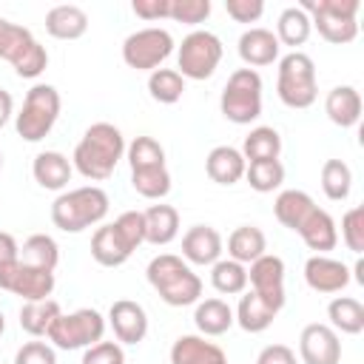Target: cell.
Listing matches in <instances>:
<instances>
[{"mask_svg":"<svg viewBox=\"0 0 364 364\" xmlns=\"http://www.w3.org/2000/svg\"><path fill=\"white\" fill-rule=\"evenodd\" d=\"M122 156H125L122 131L111 122H94L80 136V142L71 154V165H74V171H80V176H85L91 182H102L117 171Z\"/></svg>","mask_w":364,"mask_h":364,"instance_id":"6da1fadb","label":"cell"},{"mask_svg":"<svg viewBox=\"0 0 364 364\" xmlns=\"http://www.w3.org/2000/svg\"><path fill=\"white\" fill-rule=\"evenodd\" d=\"M148 284L159 293V299L171 307H188L196 304L202 296V279L193 273V267L173 253H159L145 267Z\"/></svg>","mask_w":364,"mask_h":364,"instance_id":"7a4b0ae2","label":"cell"},{"mask_svg":"<svg viewBox=\"0 0 364 364\" xmlns=\"http://www.w3.org/2000/svg\"><path fill=\"white\" fill-rule=\"evenodd\" d=\"M108 193L100 185H82L63 191L51 202V222L63 233H82L91 225H100L108 216Z\"/></svg>","mask_w":364,"mask_h":364,"instance_id":"3957f363","label":"cell"},{"mask_svg":"<svg viewBox=\"0 0 364 364\" xmlns=\"http://www.w3.org/2000/svg\"><path fill=\"white\" fill-rule=\"evenodd\" d=\"M0 60L11 63L14 74L23 80H37L48 68L46 46L20 23L0 17Z\"/></svg>","mask_w":364,"mask_h":364,"instance_id":"277c9868","label":"cell"},{"mask_svg":"<svg viewBox=\"0 0 364 364\" xmlns=\"http://www.w3.org/2000/svg\"><path fill=\"white\" fill-rule=\"evenodd\" d=\"M276 94L287 108H310L318 97V82H316V63L304 51H290L279 57V71H276Z\"/></svg>","mask_w":364,"mask_h":364,"instance_id":"5b68a950","label":"cell"},{"mask_svg":"<svg viewBox=\"0 0 364 364\" xmlns=\"http://www.w3.org/2000/svg\"><path fill=\"white\" fill-rule=\"evenodd\" d=\"M60 108H63L60 91L54 85H48V82H34L26 91V100H23L20 114H14L17 136L26 139V142L46 139L51 134L57 117H60Z\"/></svg>","mask_w":364,"mask_h":364,"instance_id":"8992f818","label":"cell"},{"mask_svg":"<svg viewBox=\"0 0 364 364\" xmlns=\"http://www.w3.org/2000/svg\"><path fill=\"white\" fill-rule=\"evenodd\" d=\"M262 74L253 68H236L219 97V111L233 125H250L262 117Z\"/></svg>","mask_w":364,"mask_h":364,"instance_id":"52a82bcc","label":"cell"},{"mask_svg":"<svg viewBox=\"0 0 364 364\" xmlns=\"http://www.w3.org/2000/svg\"><path fill=\"white\" fill-rule=\"evenodd\" d=\"M301 9L310 17V26L333 46H347L358 37L355 14L361 9L358 0H304Z\"/></svg>","mask_w":364,"mask_h":364,"instance_id":"ba28073f","label":"cell"},{"mask_svg":"<svg viewBox=\"0 0 364 364\" xmlns=\"http://www.w3.org/2000/svg\"><path fill=\"white\" fill-rule=\"evenodd\" d=\"M105 316L94 307H80L74 313H60L48 327L46 338L54 350H85L105 336Z\"/></svg>","mask_w":364,"mask_h":364,"instance_id":"9c48e42d","label":"cell"},{"mask_svg":"<svg viewBox=\"0 0 364 364\" xmlns=\"http://www.w3.org/2000/svg\"><path fill=\"white\" fill-rule=\"evenodd\" d=\"M222 40L213 31L193 28L176 48V71L182 74V80H210L222 63Z\"/></svg>","mask_w":364,"mask_h":364,"instance_id":"30bf717a","label":"cell"},{"mask_svg":"<svg viewBox=\"0 0 364 364\" xmlns=\"http://www.w3.org/2000/svg\"><path fill=\"white\" fill-rule=\"evenodd\" d=\"M173 37L168 28L148 26L122 40V60L134 71H156L173 54Z\"/></svg>","mask_w":364,"mask_h":364,"instance_id":"8fae6325","label":"cell"},{"mask_svg":"<svg viewBox=\"0 0 364 364\" xmlns=\"http://www.w3.org/2000/svg\"><path fill=\"white\" fill-rule=\"evenodd\" d=\"M54 270H40L31 267L26 262H11L0 267V290L20 296L23 301H40V299H51L54 293Z\"/></svg>","mask_w":364,"mask_h":364,"instance_id":"7c38bea8","label":"cell"},{"mask_svg":"<svg viewBox=\"0 0 364 364\" xmlns=\"http://www.w3.org/2000/svg\"><path fill=\"white\" fill-rule=\"evenodd\" d=\"M247 284H250V290L259 299H264L279 313L284 307V301H287V296H284V262H282V256L264 253L256 262H250V267H247Z\"/></svg>","mask_w":364,"mask_h":364,"instance_id":"4fadbf2b","label":"cell"},{"mask_svg":"<svg viewBox=\"0 0 364 364\" xmlns=\"http://www.w3.org/2000/svg\"><path fill=\"white\" fill-rule=\"evenodd\" d=\"M301 364H341V338L330 324L313 321L299 336Z\"/></svg>","mask_w":364,"mask_h":364,"instance_id":"5bb4252c","label":"cell"},{"mask_svg":"<svg viewBox=\"0 0 364 364\" xmlns=\"http://www.w3.org/2000/svg\"><path fill=\"white\" fill-rule=\"evenodd\" d=\"M108 324L119 344H139L148 336V313L139 301L117 299L108 307Z\"/></svg>","mask_w":364,"mask_h":364,"instance_id":"9a60e30c","label":"cell"},{"mask_svg":"<svg viewBox=\"0 0 364 364\" xmlns=\"http://www.w3.org/2000/svg\"><path fill=\"white\" fill-rule=\"evenodd\" d=\"M350 267L333 256H321V253H313L307 262H304V282L310 290L316 293H341L347 284H350Z\"/></svg>","mask_w":364,"mask_h":364,"instance_id":"2e32d148","label":"cell"},{"mask_svg":"<svg viewBox=\"0 0 364 364\" xmlns=\"http://www.w3.org/2000/svg\"><path fill=\"white\" fill-rule=\"evenodd\" d=\"M222 250H225L222 233L210 225H193L182 236V259L188 264H202V267L213 264L222 259Z\"/></svg>","mask_w":364,"mask_h":364,"instance_id":"e0dca14e","label":"cell"},{"mask_svg":"<svg viewBox=\"0 0 364 364\" xmlns=\"http://www.w3.org/2000/svg\"><path fill=\"white\" fill-rule=\"evenodd\" d=\"M236 48H239L242 63H245L247 68H253V71L262 68V65H273V63L279 60V51H282L276 34H273L270 28H262V26L242 31Z\"/></svg>","mask_w":364,"mask_h":364,"instance_id":"ac0fdd59","label":"cell"},{"mask_svg":"<svg viewBox=\"0 0 364 364\" xmlns=\"http://www.w3.org/2000/svg\"><path fill=\"white\" fill-rule=\"evenodd\" d=\"M71 173H74V165L60 151H40L31 162V176L46 191H60L63 193L71 182Z\"/></svg>","mask_w":364,"mask_h":364,"instance_id":"d6986e66","label":"cell"},{"mask_svg":"<svg viewBox=\"0 0 364 364\" xmlns=\"http://www.w3.org/2000/svg\"><path fill=\"white\" fill-rule=\"evenodd\" d=\"M131 253H134V247L122 239V233L117 230L114 222L100 225L94 230V236H91V256H94L97 264H102V267H119V264H125L131 259Z\"/></svg>","mask_w":364,"mask_h":364,"instance_id":"ffe728a7","label":"cell"},{"mask_svg":"<svg viewBox=\"0 0 364 364\" xmlns=\"http://www.w3.org/2000/svg\"><path fill=\"white\" fill-rule=\"evenodd\" d=\"M171 364H230L225 350L205 336H179L171 344Z\"/></svg>","mask_w":364,"mask_h":364,"instance_id":"44dd1931","label":"cell"},{"mask_svg":"<svg viewBox=\"0 0 364 364\" xmlns=\"http://www.w3.org/2000/svg\"><path fill=\"white\" fill-rule=\"evenodd\" d=\"M324 114L338 128H353L361 119V94L355 85H336L324 97Z\"/></svg>","mask_w":364,"mask_h":364,"instance_id":"7402d4cb","label":"cell"},{"mask_svg":"<svg viewBox=\"0 0 364 364\" xmlns=\"http://www.w3.org/2000/svg\"><path fill=\"white\" fill-rule=\"evenodd\" d=\"M245 168H247V162H245L242 151L233 145H216L205 156V173L216 185H236L239 179H245Z\"/></svg>","mask_w":364,"mask_h":364,"instance_id":"603a6c76","label":"cell"},{"mask_svg":"<svg viewBox=\"0 0 364 364\" xmlns=\"http://www.w3.org/2000/svg\"><path fill=\"white\" fill-rule=\"evenodd\" d=\"M46 31L54 40H80L88 31V14L82 6L60 3L46 11Z\"/></svg>","mask_w":364,"mask_h":364,"instance_id":"cb8c5ba5","label":"cell"},{"mask_svg":"<svg viewBox=\"0 0 364 364\" xmlns=\"http://www.w3.org/2000/svg\"><path fill=\"white\" fill-rule=\"evenodd\" d=\"M296 233L301 236V242H304L310 250H316V253H321V256H327V250H333V247L338 245V228H336L333 216H330L327 210H321L318 205H316V210L304 219V225H301Z\"/></svg>","mask_w":364,"mask_h":364,"instance_id":"d4e9b609","label":"cell"},{"mask_svg":"<svg viewBox=\"0 0 364 364\" xmlns=\"http://www.w3.org/2000/svg\"><path fill=\"white\" fill-rule=\"evenodd\" d=\"M145 216V242L154 247L171 245L179 236V210L173 205H151Z\"/></svg>","mask_w":364,"mask_h":364,"instance_id":"484cf974","label":"cell"},{"mask_svg":"<svg viewBox=\"0 0 364 364\" xmlns=\"http://www.w3.org/2000/svg\"><path fill=\"white\" fill-rule=\"evenodd\" d=\"M276 316H279V313H276L264 299H259L253 290L239 293V304H236V310H233V318H236V324H239L245 333H264V330L273 324Z\"/></svg>","mask_w":364,"mask_h":364,"instance_id":"4316f807","label":"cell"},{"mask_svg":"<svg viewBox=\"0 0 364 364\" xmlns=\"http://www.w3.org/2000/svg\"><path fill=\"white\" fill-rule=\"evenodd\" d=\"M313 210H316L313 196L304 193V191H296V188L282 191V193L276 196V202H273V213H276V219H279L287 230H293V233L304 225V219H307Z\"/></svg>","mask_w":364,"mask_h":364,"instance_id":"83f0119b","label":"cell"},{"mask_svg":"<svg viewBox=\"0 0 364 364\" xmlns=\"http://www.w3.org/2000/svg\"><path fill=\"white\" fill-rule=\"evenodd\" d=\"M264 253H267V239H264L262 228H256V225H239L228 236V259H233L245 267Z\"/></svg>","mask_w":364,"mask_h":364,"instance_id":"f1b7e54d","label":"cell"},{"mask_svg":"<svg viewBox=\"0 0 364 364\" xmlns=\"http://www.w3.org/2000/svg\"><path fill=\"white\" fill-rule=\"evenodd\" d=\"M193 324L202 336H225L236 318H233V307L222 299H205V301H196V310H193Z\"/></svg>","mask_w":364,"mask_h":364,"instance_id":"f546056e","label":"cell"},{"mask_svg":"<svg viewBox=\"0 0 364 364\" xmlns=\"http://www.w3.org/2000/svg\"><path fill=\"white\" fill-rule=\"evenodd\" d=\"M310 31H313V26H310L307 11L301 6H287L276 20V31L273 34H276L279 46H290L293 51H299V46L307 43Z\"/></svg>","mask_w":364,"mask_h":364,"instance_id":"4dcf8cb0","label":"cell"},{"mask_svg":"<svg viewBox=\"0 0 364 364\" xmlns=\"http://www.w3.org/2000/svg\"><path fill=\"white\" fill-rule=\"evenodd\" d=\"M327 318H330V327L336 333L358 336L364 330V304L353 296H336L327 304Z\"/></svg>","mask_w":364,"mask_h":364,"instance_id":"1f68e13d","label":"cell"},{"mask_svg":"<svg viewBox=\"0 0 364 364\" xmlns=\"http://www.w3.org/2000/svg\"><path fill=\"white\" fill-rule=\"evenodd\" d=\"M279 154H282V136L270 125L250 128V134L242 142L245 162H267V159H279Z\"/></svg>","mask_w":364,"mask_h":364,"instance_id":"d6a6232c","label":"cell"},{"mask_svg":"<svg viewBox=\"0 0 364 364\" xmlns=\"http://www.w3.org/2000/svg\"><path fill=\"white\" fill-rule=\"evenodd\" d=\"M60 313H63V310H60V304H57L54 299L23 301V307H20V327H23L28 336L40 338V336L48 333V327L54 324V318H57Z\"/></svg>","mask_w":364,"mask_h":364,"instance_id":"836d02e7","label":"cell"},{"mask_svg":"<svg viewBox=\"0 0 364 364\" xmlns=\"http://www.w3.org/2000/svg\"><path fill=\"white\" fill-rule=\"evenodd\" d=\"M20 262L40 270H54L60 262V245L48 233H31L20 247Z\"/></svg>","mask_w":364,"mask_h":364,"instance_id":"e575fe53","label":"cell"},{"mask_svg":"<svg viewBox=\"0 0 364 364\" xmlns=\"http://www.w3.org/2000/svg\"><path fill=\"white\" fill-rule=\"evenodd\" d=\"M210 284L222 296H239L247 290V267L233 259H219L210 264Z\"/></svg>","mask_w":364,"mask_h":364,"instance_id":"d590c367","label":"cell"},{"mask_svg":"<svg viewBox=\"0 0 364 364\" xmlns=\"http://www.w3.org/2000/svg\"><path fill=\"white\" fill-rule=\"evenodd\" d=\"M131 188L142 196V199H165L171 193V173L168 165H156V168H142V171H131Z\"/></svg>","mask_w":364,"mask_h":364,"instance_id":"8d00e7d4","label":"cell"},{"mask_svg":"<svg viewBox=\"0 0 364 364\" xmlns=\"http://www.w3.org/2000/svg\"><path fill=\"white\" fill-rule=\"evenodd\" d=\"M321 191L330 202H344L353 191V171L344 159H327L321 165Z\"/></svg>","mask_w":364,"mask_h":364,"instance_id":"74e56055","label":"cell"},{"mask_svg":"<svg viewBox=\"0 0 364 364\" xmlns=\"http://www.w3.org/2000/svg\"><path fill=\"white\" fill-rule=\"evenodd\" d=\"M148 94L162 105H173L185 94V80L176 68H156L148 74Z\"/></svg>","mask_w":364,"mask_h":364,"instance_id":"f35d334b","label":"cell"},{"mask_svg":"<svg viewBox=\"0 0 364 364\" xmlns=\"http://www.w3.org/2000/svg\"><path fill=\"white\" fill-rule=\"evenodd\" d=\"M245 179L256 193H270L276 188H282L284 182V165L279 159H267V162H247L245 168Z\"/></svg>","mask_w":364,"mask_h":364,"instance_id":"ab89813d","label":"cell"},{"mask_svg":"<svg viewBox=\"0 0 364 364\" xmlns=\"http://www.w3.org/2000/svg\"><path fill=\"white\" fill-rule=\"evenodd\" d=\"M125 159L131 171L156 168V165H165V148L154 136H134V142L125 145Z\"/></svg>","mask_w":364,"mask_h":364,"instance_id":"60d3db41","label":"cell"},{"mask_svg":"<svg viewBox=\"0 0 364 364\" xmlns=\"http://www.w3.org/2000/svg\"><path fill=\"white\" fill-rule=\"evenodd\" d=\"M210 17V0H171L168 3V20L199 26Z\"/></svg>","mask_w":364,"mask_h":364,"instance_id":"b9f144b4","label":"cell"},{"mask_svg":"<svg viewBox=\"0 0 364 364\" xmlns=\"http://www.w3.org/2000/svg\"><path fill=\"white\" fill-rule=\"evenodd\" d=\"M341 242L347 245V250H353L355 256L364 250V208L355 205L341 216Z\"/></svg>","mask_w":364,"mask_h":364,"instance_id":"7bdbcfd3","label":"cell"},{"mask_svg":"<svg viewBox=\"0 0 364 364\" xmlns=\"http://www.w3.org/2000/svg\"><path fill=\"white\" fill-rule=\"evenodd\" d=\"M114 225H117V230L122 233V239L134 250L145 242V216H142V210H125V213H119L114 219Z\"/></svg>","mask_w":364,"mask_h":364,"instance_id":"ee69618b","label":"cell"},{"mask_svg":"<svg viewBox=\"0 0 364 364\" xmlns=\"http://www.w3.org/2000/svg\"><path fill=\"white\" fill-rule=\"evenodd\" d=\"M80 364H125V350L119 341H97L85 347Z\"/></svg>","mask_w":364,"mask_h":364,"instance_id":"f6af8a7d","label":"cell"},{"mask_svg":"<svg viewBox=\"0 0 364 364\" xmlns=\"http://www.w3.org/2000/svg\"><path fill=\"white\" fill-rule=\"evenodd\" d=\"M14 364H57V350L48 341H26L14 353Z\"/></svg>","mask_w":364,"mask_h":364,"instance_id":"bcb514c9","label":"cell"},{"mask_svg":"<svg viewBox=\"0 0 364 364\" xmlns=\"http://www.w3.org/2000/svg\"><path fill=\"white\" fill-rule=\"evenodd\" d=\"M225 11L236 23H256L264 14V3L262 0H225Z\"/></svg>","mask_w":364,"mask_h":364,"instance_id":"7dc6e473","label":"cell"},{"mask_svg":"<svg viewBox=\"0 0 364 364\" xmlns=\"http://www.w3.org/2000/svg\"><path fill=\"white\" fill-rule=\"evenodd\" d=\"M168 3L171 0H134L131 9L139 20H148V23H156V20H165L168 17Z\"/></svg>","mask_w":364,"mask_h":364,"instance_id":"c3c4849f","label":"cell"},{"mask_svg":"<svg viewBox=\"0 0 364 364\" xmlns=\"http://www.w3.org/2000/svg\"><path fill=\"white\" fill-rule=\"evenodd\" d=\"M256 364H296V353L287 344H267L256 355Z\"/></svg>","mask_w":364,"mask_h":364,"instance_id":"681fc988","label":"cell"},{"mask_svg":"<svg viewBox=\"0 0 364 364\" xmlns=\"http://www.w3.org/2000/svg\"><path fill=\"white\" fill-rule=\"evenodd\" d=\"M20 259V245L9 230H0V267Z\"/></svg>","mask_w":364,"mask_h":364,"instance_id":"f907efd6","label":"cell"},{"mask_svg":"<svg viewBox=\"0 0 364 364\" xmlns=\"http://www.w3.org/2000/svg\"><path fill=\"white\" fill-rule=\"evenodd\" d=\"M11 117H14V97H11L6 88H0V128H3Z\"/></svg>","mask_w":364,"mask_h":364,"instance_id":"816d5d0a","label":"cell"},{"mask_svg":"<svg viewBox=\"0 0 364 364\" xmlns=\"http://www.w3.org/2000/svg\"><path fill=\"white\" fill-rule=\"evenodd\" d=\"M353 273H355V282H358V284H364V262H361V259L355 262V267H353Z\"/></svg>","mask_w":364,"mask_h":364,"instance_id":"f5cc1de1","label":"cell"},{"mask_svg":"<svg viewBox=\"0 0 364 364\" xmlns=\"http://www.w3.org/2000/svg\"><path fill=\"white\" fill-rule=\"evenodd\" d=\"M6 333V318H3V310H0V336Z\"/></svg>","mask_w":364,"mask_h":364,"instance_id":"db71d44e","label":"cell"},{"mask_svg":"<svg viewBox=\"0 0 364 364\" xmlns=\"http://www.w3.org/2000/svg\"><path fill=\"white\" fill-rule=\"evenodd\" d=\"M0 168H3V151H0Z\"/></svg>","mask_w":364,"mask_h":364,"instance_id":"11a10c76","label":"cell"}]
</instances>
